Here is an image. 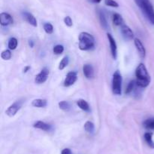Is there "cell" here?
Here are the masks:
<instances>
[{
    "instance_id": "obj_1",
    "label": "cell",
    "mask_w": 154,
    "mask_h": 154,
    "mask_svg": "<svg viewBox=\"0 0 154 154\" xmlns=\"http://www.w3.org/2000/svg\"><path fill=\"white\" fill-rule=\"evenodd\" d=\"M136 85L140 88H146L150 83V76L144 63H140L135 69Z\"/></svg>"
},
{
    "instance_id": "obj_2",
    "label": "cell",
    "mask_w": 154,
    "mask_h": 154,
    "mask_svg": "<svg viewBox=\"0 0 154 154\" xmlns=\"http://www.w3.org/2000/svg\"><path fill=\"white\" fill-rule=\"evenodd\" d=\"M134 1L141 9L146 18L154 25V8L150 0H134Z\"/></svg>"
},
{
    "instance_id": "obj_3",
    "label": "cell",
    "mask_w": 154,
    "mask_h": 154,
    "mask_svg": "<svg viewBox=\"0 0 154 154\" xmlns=\"http://www.w3.org/2000/svg\"><path fill=\"white\" fill-rule=\"evenodd\" d=\"M79 48L82 51L92 49L95 45V39L91 34L87 32H82L79 35Z\"/></svg>"
},
{
    "instance_id": "obj_4",
    "label": "cell",
    "mask_w": 154,
    "mask_h": 154,
    "mask_svg": "<svg viewBox=\"0 0 154 154\" xmlns=\"http://www.w3.org/2000/svg\"><path fill=\"white\" fill-rule=\"evenodd\" d=\"M122 79L121 74L119 71H116L113 75L112 91L115 95H121L122 93Z\"/></svg>"
},
{
    "instance_id": "obj_5",
    "label": "cell",
    "mask_w": 154,
    "mask_h": 154,
    "mask_svg": "<svg viewBox=\"0 0 154 154\" xmlns=\"http://www.w3.org/2000/svg\"><path fill=\"white\" fill-rule=\"evenodd\" d=\"M23 105L22 101H17L14 104H12L7 110H5V113L9 117H13L17 114L18 111L20 110Z\"/></svg>"
},
{
    "instance_id": "obj_6",
    "label": "cell",
    "mask_w": 154,
    "mask_h": 154,
    "mask_svg": "<svg viewBox=\"0 0 154 154\" xmlns=\"http://www.w3.org/2000/svg\"><path fill=\"white\" fill-rule=\"evenodd\" d=\"M49 75V69L47 67L43 68L40 72L35 78V82L36 84H42L47 81Z\"/></svg>"
},
{
    "instance_id": "obj_7",
    "label": "cell",
    "mask_w": 154,
    "mask_h": 154,
    "mask_svg": "<svg viewBox=\"0 0 154 154\" xmlns=\"http://www.w3.org/2000/svg\"><path fill=\"white\" fill-rule=\"evenodd\" d=\"M77 79H78V75H77L76 72H74V71L69 72L66 75V79L64 80V86L65 87H69V86L72 85L77 81Z\"/></svg>"
},
{
    "instance_id": "obj_8",
    "label": "cell",
    "mask_w": 154,
    "mask_h": 154,
    "mask_svg": "<svg viewBox=\"0 0 154 154\" xmlns=\"http://www.w3.org/2000/svg\"><path fill=\"white\" fill-rule=\"evenodd\" d=\"M134 43H135V47H136V49L138 51V54H139L141 58L144 59L146 57V49L145 47L144 46V45L142 44L141 41L138 38H135L134 39Z\"/></svg>"
},
{
    "instance_id": "obj_9",
    "label": "cell",
    "mask_w": 154,
    "mask_h": 154,
    "mask_svg": "<svg viewBox=\"0 0 154 154\" xmlns=\"http://www.w3.org/2000/svg\"><path fill=\"white\" fill-rule=\"evenodd\" d=\"M14 20L11 15L9 14L8 13L2 12L0 14V24L2 26H8L13 24Z\"/></svg>"
},
{
    "instance_id": "obj_10",
    "label": "cell",
    "mask_w": 154,
    "mask_h": 154,
    "mask_svg": "<svg viewBox=\"0 0 154 154\" xmlns=\"http://www.w3.org/2000/svg\"><path fill=\"white\" fill-rule=\"evenodd\" d=\"M107 36H108V42H109L110 46H111V51L112 57L114 59H116L117 58V43H116L115 42V39L113 38V36H111L110 33H108V34H107Z\"/></svg>"
},
{
    "instance_id": "obj_11",
    "label": "cell",
    "mask_w": 154,
    "mask_h": 154,
    "mask_svg": "<svg viewBox=\"0 0 154 154\" xmlns=\"http://www.w3.org/2000/svg\"><path fill=\"white\" fill-rule=\"evenodd\" d=\"M121 33L123 34V37L126 39H128V40H131L134 38V33L132 32V30H131L130 27H128L126 24H123L121 26Z\"/></svg>"
},
{
    "instance_id": "obj_12",
    "label": "cell",
    "mask_w": 154,
    "mask_h": 154,
    "mask_svg": "<svg viewBox=\"0 0 154 154\" xmlns=\"http://www.w3.org/2000/svg\"><path fill=\"white\" fill-rule=\"evenodd\" d=\"M83 72L87 79H92L94 76V69L91 64H85L83 67Z\"/></svg>"
},
{
    "instance_id": "obj_13",
    "label": "cell",
    "mask_w": 154,
    "mask_h": 154,
    "mask_svg": "<svg viewBox=\"0 0 154 154\" xmlns=\"http://www.w3.org/2000/svg\"><path fill=\"white\" fill-rule=\"evenodd\" d=\"M23 16L24 19H25L29 24H30L32 26H33V27H37L38 25L37 21H36L35 18L31 13H29V12L25 11L23 13Z\"/></svg>"
},
{
    "instance_id": "obj_14",
    "label": "cell",
    "mask_w": 154,
    "mask_h": 154,
    "mask_svg": "<svg viewBox=\"0 0 154 154\" xmlns=\"http://www.w3.org/2000/svg\"><path fill=\"white\" fill-rule=\"evenodd\" d=\"M33 127L35 128H38V129L43 130V131H48L51 129V125L50 124L46 123L42 121H38L35 123L33 125Z\"/></svg>"
},
{
    "instance_id": "obj_15",
    "label": "cell",
    "mask_w": 154,
    "mask_h": 154,
    "mask_svg": "<svg viewBox=\"0 0 154 154\" xmlns=\"http://www.w3.org/2000/svg\"><path fill=\"white\" fill-rule=\"evenodd\" d=\"M99 21H100V24L101 25H102V27H103L105 30H107V29L108 28V21H107L105 13H104L102 10H99Z\"/></svg>"
},
{
    "instance_id": "obj_16",
    "label": "cell",
    "mask_w": 154,
    "mask_h": 154,
    "mask_svg": "<svg viewBox=\"0 0 154 154\" xmlns=\"http://www.w3.org/2000/svg\"><path fill=\"white\" fill-rule=\"evenodd\" d=\"M77 105L80 107L82 110L85 112H90V107L88 103L85 100L80 99L77 101Z\"/></svg>"
},
{
    "instance_id": "obj_17",
    "label": "cell",
    "mask_w": 154,
    "mask_h": 154,
    "mask_svg": "<svg viewBox=\"0 0 154 154\" xmlns=\"http://www.w3.org/2000/svg\"><path fill=\"white\" fill-rule=\"evenodd\" d=\"M48 104V102L45 99H35L32 102V105L35 107H38V108H42L45 107Z\"/></svg>"
},
{
    "instance_id": "obj_18",
    "label": "cell",
    "mask_w": 154,
    "mask_h": 154,
    "mask_svg": "<svg viewBox=\"0 0 154 154\" xmlns=\"http://www.w3.org/2000/svg\"><path fill=\"white\" fill-rule=\"evenodd\" d=\"M113 23L116 26H122L123 24V19L121 15L118 13H114L113 14Z\"/></svg>"
},
{
    "instance_id": "obj_19",
    "label": "cell",
    "mask_w": 154,
    "mask_h": 154,
    "mask_svg": "<svg viewBox=\"0 0 154 154\" xmlns=\"http://www.w3.org/2000/svg\"><path fill=\"white\" fill-rule=\"evenodd\" d=\"M144 139L146 142L148 144V146L150 148L154 149V142L153 140V133L152 132H147L144 134Z\"/></svg>"
},
{
    "instance_id": "obj_20",
    "label": "cell",
    "mask_w": 154,
    "mask_h": 154,
    "mask_svg": "<svg viewBox=\"0 0 154 154\" xmlns=\"http://www.w3.org/2000/svg\"><path fill=\"white\" fill-rule=\"evenodd\" d=\"M18 41L16 38L12 37L11 38L8 40V46L10 50H14L16 49V48L17 47Z\"/></svg>"
},
{
    "instance_id": "obj_21",
    "label": "cell",
    "mask_w": 154,
    "mask_h": 154,
    "mask_svg": "<svg viewBox=\"0 0 154 154\" xmlns=\"http://www.w3.org/2000/svg\"><path fill=\"white\" fill-rule=\"evenodd\" d=\"M84 129L88 133H93L95 130V125L93 123L90 121H87V122H85L84 124Z\"/></svg>"
},
{
    "instance_id": "obj_22",
    "label": "cell",
    "mask_w": 154,
    "mask_h": 154,
    "mask_svg": "<svg viewBox=\"0 0 154 154\" xmlns=\"http://www.w3.org/2000/svg\"><path fill=\"white\" fill-rule=\"evenodd\" d=\"M143 125L147 129H154V118L146 119Z\"/></svg>"
},
{
    "instance_id": "obj_23",
    "label": "cell",
    "mask_w": 154,
    "mask_h": 154,
    "mask_svg": "<svg viewBox=\"0 0 154 154\" xmlns=\"http://www.w3.org/2000/svg\"><path fill=\"white\" fill-rule=\"evenodd\" d=\"M69 57L66 56V57H63V58L62 59L61 61H60V64H59V67H58L59 69H60V70H63V69H64L65 68L68 66V64H69Z\"/></svg>"
},
{
    "instance_id": "obj_24",
    "label": "cell",
    "mask_w": 154,
    "mask_h": 154,
    "mask_svg": "<svg viewBox=\"0 0 154 154\" xmlns=\"http://www.w3.org/2000/svg\"><path fill=\"white\" fill-rule=\"evenodd\" d=\"M59 107L64 111H68L70 110V104L68 101H63L59 103Z\"/></svg>"
},
{
    "instance_id": "obj_25",
    "label": "cell",
    "mask_w": 154,
    "mask_h": 154,
    "mask_svg": "<svg viewBox=\"0 0 154 154\" xmlns=\"http://www.w3.org/2000/svg\"><path fill=\"white\" fill-rule=\"evenodd\" d=\"M135 85H136V82H135V80H132V81L129 82V83L128 84L127 87H126V91H125V93H126V95H127V94L131 93V92L133 91V89L135 88Z\"/></svg>"
},
{
    "instance_id": "obj_26",
    "label": "cell",
    "mask_w": 154,
    "mask_h": 154,
    "mask_svg": "<svg viewBox=\"0 0 154 154\" xmlns=\"http://www.w3.org/2000/svg\"><path fill=\"white\" fill-rule=\"evenodd\" d=\"M44 30H45V33H48V34H52L53 32H54V27L51 24L46 23V24H44Z\"/></svg>"
},
{
    "instance_id": "obj_27",
    "label": "cell",
    "mask_w": 154,
    "mask_h": 154,
    "mask_svg": "<svg viewBox=\"0 0 154 154\" xmlns=\"http://www.w3.org/2000/svg\"><path fill=\"white\" fill-rule=\"evenodd\" d=\"M1 57L3 60H10L11 57V52L10 50L7 49V50H5L2 52L1 54Z\"/></svg>"
},
{
    "instance_id": "obj_28",
    "label": "cell",
    "mask_w": 154,
    "mask_h": 154,
    "mask_svg": "<svg viewBox=\"0 0 154 154\" xmlns=\"http://www.w3.org/2000/svg\"><path fill=\"white\" fill-rule=\"evenodd\" d=\"M54 53L56 54H61L64 51V47L62 45H57L54 47Z\"/></svg>"
},
{
    "instance_id": "obj_29",
    "label": "cell",
    "mask_w": 154,
    "mask_h": 154,
    "mask_svg": "<svg viewBox=\"0 0 154 154\" xmlns=\"http://www.w3.org/2000/svg\"><path fill=\"white\" fill-rule=\"evenodd\" d=\"M105 4L106 5L110 6V7L113 8H117L119 7V4L114 0H105Z\"/></svg>"
},
{
    "instance_id": "obj_30",
    "label": "cell",
    "mask_w": 154,
    "mask_h": 154,
    "mask_svg": "<svg viewBox=\"0 0 154 154\" xmlns=\"http://www.w3.org/2000/svg\"><path fill=\"white\" fill-rule=\"evenodd\" d=\"M64 23L66 26H68V27H71L72 25H73L72 18H71L69 16L66 17V18H64Z\"/></svg>"
},
{
    "instance_id": "obj_31",
    "label": "cell",
    "mask_w": 154,
    "mask_h": 154,
    "mask_svg": "<svg viewBox=\"0 0 154 154\" xmlns=\"http://www.w3.org/2000/svg\"><path fill=\"white\" fill-rule=\"evenodd\" d=\"M61 154H72V150L69 148H65L61 151Z\"/></svg>"
},
{
    "instance_id": "obj_32",
    "label": "cell",
    "mask_w": 154,
    "mask_h": 154,
    "mask_svg": "<svg viewBox=\"0 0 154 154\" xmlns=\"http://www.w3.org/2000/svg\"><path fill=\"white\" fill-rule=\"evenodd\" d=\"M29 46L31 47V48H33V46H34V43H33V41H32V40L29 41Z\"/></svg>"
},
{
    "instance_id": "obj_33",
    "label": "cell",
    "mask_w": 154,
    "mask_h": 154,
    "mask_svg": "<svg viewBox=\"0 0 154 154\" xmlns=\"http://www.w3.org/2000/svg\"><path fill=\"white\" fill-rule=\"evenodd\" d=\"M89 1L93 3H99L102 0H89Z\"/></svg>"
},
{
    "instance_id": "obj_34",
    "label": "cell",
    "mask_w": 154,
    "mask_h": 154,
    "mask_svg": "<svg viewBox=\"0 0 154 154\" xmlns=\"http://www.w3.org/2000/svg\"><path fill=\"white\" fill-rule=\"evenodd\" d=\"M29 69H30V66H26V67L23 69V72H26L27 71H28Z\"/></svg>"
}]
</instances>
